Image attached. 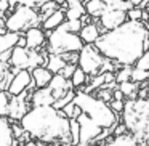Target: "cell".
Listing matches in <instances>:
<instances>
[{"label":"cell","instance_id":"1","mask_svg":"<svg viewBox=\"0 0 149 146\" xmlns=\"http://www.w3.org/2000/svg\"><path fill=\"white\" fill-rule=\"evenodd\" d=\"M148 32L146 21H125L122 26L101 34L95 47L114 64L132 68L149 47Z\"/></svg>","mask_w":149,"mask_h":146},{"label":"cell","instance_id":"2","mask_svg":"<svg viewBox=\"0 0 149 146\" xmlns=\"http://www.w3.org/2000/svg\"><path fill=\"white\" fill-rule=\"evenodd\" d=\"M19 125L31 136L32 141L43 145L63 143L72 146L69 119L64 112L53 106H34L21 117Z\"/></svg>","mask_w":149,"mask_h":146},{"label":"cell","instance_id":"3","mask_svg":"<svg viewBox=\"0 0 149 146\" xmlns=\"http://www.w3.org/2000/svg\"><path fill=\"white\" fill-rule=\"evenodd\" d=\"M74 103L80 108L82 114L90 117L96 125H100L103 130L114 129L119 124V116L109 108V103L93 96L91 93L77 92L74 96Z\"/></svg>","mask_w":149,"mask_h":146},{"label":"cell","instance_id":"4","mask_svg":"<svg viewBox=\"0 0 149 146\" xmlns=\"http://www.w3.org/2000/svg\"><path fill=\"white\" fill-rule=\"evenodd\" d=\"M40 24H42L40 13L36 8L26 5H16L15 10H11L5 18V29L8 32L24 34L32 27H40Z\"/></svg>","mask_w":149,"mask_h":146},{"label":"cell","instance_id":"5","mask_svg":"<svg viewBox=\"0 0 149 146\" xmlns=\"http://www.w3.org/2000/svg\"><path fill=\"white\" fill-rule=\"evenodd\" d=\"M85 43L79 34L56 27L55 31L47 32V48L52 55H66V53H79Z\"/></svg>","mask_w":149,"mask_h":146},{"label":"cell","instance_id":"6","mask_svg":"<svg viewBox=\"0 0 149 146\" xmlns=\"http://www.w3.org/2000/svg\"><path fill=\"white\" fill-rule=\"evenodd\" d=\"M45 53L37 52V50H31L27 47H15L11 50V56L8 59V66L15 71H21V69H32L39 68V66H45L47 61Z\"/></svg>","mask_w":149,"mask_h":146},{"label":"cell","instance_id":"7","mask_svg":"<svg viewBox=\"0 0 149 146\" xmlns=\"http://www.w3.org/2000/svg\"><path fill=\"white\" fill-rule=\"evenodd\" d=\"M104 64H106V58L98 52V48L95 45L85 43L84 48L79 52L77 66L88 75V77H95V75L103 74Z\"/></svg>","mask_w":149,"mask_h":146},{"label":"cell","instance_id":"8","mask_svg":"<svg viewBox=\"0 0 149 146\" xmlns=\"http://www.w3.org/2000/svg\"><path fill=\"white\" fill-rule=\"evenodd\" d=\"M32 87H34V84H32L31 71L21 69V71L15 72V75L11 77L10 84H8V87H7V92L11 95V96H18V95L24 93V92L31 90Z\"/></svg>","mask_w":149,"mask_h":146},{"label":"cell","instance_id":"9","mask_svg":"<svg viewBox=\"0 0 149 146\" xmlns=\"http://www.w3.org/2000/svg\"><path fill=\"white\" fill-rule=\"evenodd\" d=\"M79 122V129H80V136H79V143H93L98 140V136L103 133V129L100 125L93 122L90 117H87L85 114L75 119Z\"/></svg>","mask_w":149,"mask_h":146},{"label":"cell","instance_id":"10","mask_svg":"<svg viewBox=\"0 0 149 146\" xmlns=\"http://www.w3.org/2000/svg\"><path fill=\"white\" fill-rule=\"evenodd\" d=\"M98 21H100L101 27H103L104 32H106V31H112V29H116V27L122 26V24L128 20H127V11L106 7V10L103 11V15L98 18Z\"/></svg>","mask_w":149,"mask_h":146},{"label":"cell","instance_id":"11","mask_svg":"<svg viewBox=\"0 0 149 146\" xmlns=\"http://www.w3.org/2000/svg\"><path fill=\"white\" fill-rule=\"evenodd\" d=\"M21 34L16 32H8L5 31L3 34H0V63L8 64V59L11 56V50L18 45Z\"/></svg>","mask_w":149,"mask_h":146},{"label":"cell","instance_id":"12","mask_svg":"<svg viewBox=\"0 0 149 146\" xmlns=\"http://www.w3.org/2000/svg\"><path fill=\"white\" fill-rule=\"evenodd\" d=\"M47 88L52 92V96L55 98V101L64 98L71 90H74L72 85H71V80H69V79H64L61 74H53V77H52V80H50V84Z\"/></svg>","mask_w":149,"mask_h":146},{"label":"cell","instance_id":"13","mask_svg":"<svg viewBox=\"0 0 149 146\" xmlns=\"http://www.w3.org/2000/svg\"><path fill=\"white\" fill-rule=\"evenodd\" d=\"M24 39H26V47L31 50H40L45 47L47 43V32L42 27H32V29L24 32Z\"/></svg>","mask_w":149,"mask_h":146},{"label":"cell","instance_id":"14","mask_svg":"<svg viewBox=\"0 0 149 146\" xmlns=\"http://www.w3.org/2000/svg\"><path fill=\"white\" fill-rule=\"evenodd\" d=\"M0 146H18V141L13 135L11 120L0 116Z\"/></svg>","mask_w":149,"mask_h":146},{"label":"cell","instance_id":"15","mask_svg":"<svg viewBox=\"0 0 149 146\" xmlns=\"http://www.w3.org/2000/svg\"><path fill=\"white\" fill-rule=\"evenodd\" d=\"M104 146H148L146 140H136L130 133H122V135H112L109 141L104 143Z\"/></svg>","mask_w":149,"mask_h":146},{"label":"cell","instance_id":"16","mask_svg":"<svg viewBox=\"0 0 149 146\" xmlns=\"http://www.w3.org/2000/svg\"><path fill=\"white\" fill-rule=\"evenodd\" d=\"M55 98L52 96V92L48 88H36L31 93V106H53Z\"/></svg>","mask_w":149,"mask_h":146},{"label":"cell","instance_id":"17","mask_svg":"<svg viewBox=\"0 0 149 146\" xmlns=\"http://www.w3.org/2000/svg\"><path fill=\"white\" fill-rule=\"evenodd\" d=\"M64 21H66L64 8H58V10H55L48 18H45V20L42 21L40 27H42L45 32H50V31H55L56 27H59L63 23H64Z\"/></svg>","mask_w":149,"mask_h":146},{"label":"cell","instance_id":"18","mask_svg":"<svg viewBox=\"0 0 149 146\" xmlns=\"http://www.w3.org/2000/svg\"><path fill=\"white\" fill-rule=\"evenodd\" d=\"M31 75H32V84L36 88L48 87L50 80H52V77H53V74L45 68V66H39V68L32 69V71H31Z\"/></svg>","mask_w":149,"mask_h":146},{"label":"cell","instance_id":"19","mask_svg":"<svg viewBox=\"0 0 149 146\" xmlns=\"http://www.w3.org/2000/svg\"><path fill=\"white\" fill-rule=\"evenodd\" d=\"M64 15L66 20H80L85 15L84 0H66Z\"/></svg>","mask_w":149,"mask_h":146},{"label":"cell","instance_id":"20","mask_svg":"<svg viewBox=\"0 0 149 146\" xmlns=\"http://www.w3.org/2000/svg\"><path fill=\"white\" fill-rule=\"evenodd\" d=\"M101 32L98 29V26L95 23H90V24H85L82 26V29L79 31V37L82 39L84 43H88V45H95L98 39H100Z\"/></svg>","mask_w":149,"mask_h":146},{"label":"cell","instance_id":"21","mask_svg":"<svg viewBox=\"0 0 149 146\" xmlns=\"http://www.w3.org/2000/svg\"><path fill=\"white\" fill-rule=\"evenodd\" d=\"M68 64L63 55H52L48 53L47 56V61H45V68L48 69L52 74H59V72L64 69V66Z\"/></svg>","mask_w":149,"mask_h":146},{"label":"cell","instance_id":"22","mask_svg":"<svg viewBox=\"0 0 149 146\" xmlns=\"http://www.w3.org/2000/svg\"><path fill=\"white\" fill-rule=\"evenodd\" d=\"M84 5H85V13L93 20L100 18L103 15V11L106 10V3L103 0H87Z\"/></svg>","mask_w":149,"mask_h":146},{"label":"cell","instance_id":"23","mask_svg":"<svg viewBox=\"0 0 149 146\" xmlns=\"http://www.w3.org/2000/svg\"><path fill=\"white\" fill-rule=\"evenodd\" d=\"M117 88H119V92L123 95V98H128V100H133V98H136V95H138V84H135V82L132 80H127V82H122V84H117Z\"/></svg>","mask_w":149,"mask_h":146},{"label":"cell","instance_id":"24","mask_svg":"<svg viewBox=\"0 0 149 146\" xmlns=\"http://www.w3.org/2000/svg\"><path fill=\"white\" fill-rule=\"evenodd\" d=\"M88 79H90V77H88V75L77 66V68H75V71H74V74L71 75V79H69V80H71V85H72V88H74V90H75V88H79V90H80V88L88 82Z\"/></svg>","mask_w":149,"mask_h":146},{"label":"cell","instance_id":"25","mask_svg":"<svg viewBox=\"0 0 149 146\" xmlns=\"http://www.w3.org/2000/svg\"><path fill=\"white\" fill-rule=\"evenodd\" d=\"M11 77H13V69L8 64H3L0 63V92L7 90L8 84H10Z\"/></svg>","mask_w":149,"mask_h":146},{"label":"cell","instance_id":"26","mask_svg":"<svg viewBox=\"0 0 149 146\" xmlns=\"http://www.w3.org/2000/svg\"><path fill=\"white\" fill-rule=\"evenodd\" d=\"M10 101H11V95L7 90L0 92V116L2 117H8L10 112Z\"/></svg>","mask_w":149,"mask_h":146},{"label":"cell","instance_id":"27","mask_svg":"<svg viewBox=\"0 0 149 146\" xmlns=\"http://www.w3.org/2000/svg\"><path fill=\"white\" fill-rule=\"evenodd\" d=\"M63 112H64V116L68 117V119H77L79 116L82 114V111H80V108L77 106V104L74 103V101H71L69 104H66L64 108H63Z\"/></svg>","mask_w":149,"mask_h":146},{"label":"cell","instance_id":"28","mask_svg":"<svg viewBox=\"0 0 149 146\" xmlns=\"http://www.w3.org/2000/svg\"><path fill=\"white\" fill-rule=\"evenodd\" d=\"M104 3H106V7L109 8H116V10H122V11H128L133 8L132 3H128V2H123V0H103Z\"/></svg>","mask_w":149,"mask_h":146},{"label":"cell","instance_id":"29","mask_svg":"<svg viewBox=\"0 0 149 146\" xmlns=\"http://www.w3.org/2000/svg\"><path fill=\"white\" fill-rule=\"evenodd\" d=\"M149 77L148 71H143V69L138 68H132V74H130V80L135 82V84H141V82H146Z\"/></svg>","mask_w":149,"mask_h":146},{"label":"cell","instance_id":"30","mask_svg":"<svg viewBox=\"0 0 149 146\" xmlns=\"http://www.w3.org/2000/svg\"><path fill=\"white\" fill-rule=\"evenodd\" d=\"M59 27L64 29V31H68V32L79 34V31L82 29V23H80V20H66Z\"/></svg>","mask_w":149,"mask_h":146},{"label":"cell","instance_id":"31","mask_svg":"<svg viewBox=\"0 0 149 146\" xmlns=\"http://www.w3.org/2000/svg\"><path fill=\"white\" fill-rule=\"evenodd\" d=\"M75 93H77L75 90H71V92H69V93L66 95L64 98H61V100L55 101V103H53V108H55V109H59V111H61L63 108L66 106V104H69L71 101H74V96H75Z\"/></svg>","mask_w":149,"mask_h":146},{"label":"cell","instance_id":"32","mask_svg":"<svg viewBox=\"0 0 149 146\" xmlns=\"http://www.w3.org/2000/svg\"><path fill=\"white\" fill-rule=\"evenodd\" d=\"M69 127H71V140L72 146L79 143V136H80V129H79V122L75 119H69Z\"/></svg>","mask_w":149,"mask_h":146},{"label":"cell","instance_id":"33","mask_svg":"<svg viewBox=\"0 0 149 146\" xmlns=\"http://www.w3.org/2000/svg\"><path fill=\"white\" fill-rule=\"evenodd\" d=\"M116 74V82L117 84H122V82L130 80V74H132V68L130 66H122L119 72H114Z\"/></svg>","mask_w":149,"mask_h":146},{"label":"cell","instance_id":"34","mask_svg":"<svg viewBox=\"0 0 149 146\" xmlns=\"http://www.w3.org/2000/svg\"><path fill=\"white\" fill-rule=\"evenodd\" d=\"M133 68H138V69H143V71L149 72V47L144 50V53L141 55V58L136 61V64Z\"/></svg>","mask_w":149,"mask_h":146},{"label":"cell","instance_id":"35","mask_svg":"<svg viewBox=\"0 0 149 146\" xmlns=\"http://www.w3.org/2000/svg\"><path fill=\"white\" fill-rule=\"evenodd\" d=\"M47 2H52V0H16L18 5H26V7H31V8H39L42 7L43 3H47Z\"/></svg>","mask_w":149,"mask_h":146},{"label":"cell","instance_id":"36","mask_svg":"<svg viewBox=\"0 0 149 146\" xmlns=\"http://www.w3.org/2000/svg\"><path fill=\"white\" fill-rule=\"evenodd\" d=\"M123 103L125 101H122V100H111L109 101V108L114 111L116 114H122V111H123Z\"/></svg>","mask_w":149,"mask_h":146},{"label":"cell","instance_id":"37","mask_svg":"<svg viewBox=\"0 0 149 146\" xmlns=\"http://www.w3.org/2000/svg\"><path fill=\"white\" fill-rule=\"evenodd\" d=\"M75 68H77V64H66L64 69H63L59 74H61L64 79H71V75L74 74V71H75Z\"/></svg>","mask_w":149,"mask_h":146},{"label":"cell","instance_id":"38","mask_svg":"<svg viewBox=\"0 0 149 146\" xmlns=\"http://www.w3.org/2000/svg\"><path fill=\"white\" fill-rule=\"evenodd\" d=\"M123 2H128V3H132L133 7H139L144 0H123Z\"/></svg>","mask_w":149,"mask_h":146},{"label":"cell","instance_id":"39","mask_svg":"<svg viewBox=\"0 0 149 146\" xmlns=\"http://www.w3.org/2000/svg\"><path fill=\"white\" fill-rule=\"evenodd\" d=\"M74 146H100L98 143H77V145H74Z\"/></svg>","mask_w":149,"mask_h":146},{"label":"cell","instance_id":"40","mask_svg":"<svg viewBox=\"0 0 149 146\" xmlns=\"http://www.w3.org/2000/svg\"><path fill=\"white\" fill-rule=\"evenodd\" d=\"M26 146H39V145H37V143H36V141H32V140H31V141H29V143H27V145H26Z\"/></svg>","mask_w":149,"mask_h":146},{"label":"cell","instance_id":"41","mask_svg":"<svg viewBox=\"0 0 149 146\" xmlns=\"http://www.w3.org/2000/svg\"><path fill=\"white\" fill-rule=\"evenodd\" d=\"M47 146H64L63 143H52V145H47Z\"/></svg>","mask_w":149,"mask_h":146},{"label":"cell","instance_id":"42","mask_svg":"<svg viewBox=\"0 0 149 146\" xmlns=\"http://www.w3.org/2000/svg\"><path fill=\"white\" fill-rule=\"evenodd\" d=\"M146 87H148V90H149V77H148V80H146Z\"/></svg>","mask_w":149,"mask_h":146},{"label":"cell","instance_id":"43","mask_svg":"<svg viewBox=\"0 0 149 146\" xmlns=\"http://www.w3.org/2000/svg\"><path fill=\"white\" fill-rule=\"evenodd\" d=\"M18 146H24V145H18Z\"/></svg>","mask_w":149,"mask_h":146}]
</instances>
